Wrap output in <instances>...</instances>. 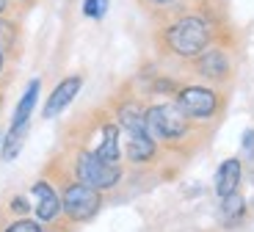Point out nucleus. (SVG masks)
I'll use <instances>...</instances> for the list:
<instances>
[{"instance_id": "f257e3e1", "label": "nucleus", "mask_w": 254, "mask_h": 232, "mask_svg": "<svg viewBox=\"0 0 254 232\" xmlns=\"http://www.w3.org/2000/svg\"><path fill=\"white\" fill-rule=\"evenodd\" d=\"M158 14L155 47L163 58L188 64L210 44L227 42V22L216 0H185Z\"/></svg>"}, {"instance_id": "f03ea898", "label": "nucleus", "mask_w": 254, "mask_h": 232, "mask_svg": "<svg viewBox=\"0 0 254 232\" xmlns=\"http://www.w3.org/2000/svg\"><path fill=\"white\" fill-rule=\"evenodd\" d=\"M146 133L160 144L166 155L188 157L190 152L202 147L207 127L188 119L172 100L163 102H146Z\"/></svg>"}, {"instance_id": "7ed1b4c3", "label": "nucleus", "mask_w": 254, "mask_h": 232, "mask_svg": "<svg viewBox=\"0 0 254 232\" xmlns=\"http://www.w3.org/2000/svg\"><path fill=\"white\" fill-rule=\"evenodd\" d=\"M45 174L56 182L58 194H61L64 221L69 227H83V224H89V221H94L97 216H100L102 205H105V194L89 188V185H83V182H77L69 171L64 169L58 155L47 163Z\"/></svg>"}, {"instance_id": "20e7f679", "label": "nucleus", "mask_w": 254, "mask_h": 232, "mask_svg": "<svg viewBox=\"0 0 254 232\" xmlns=\"http://www.w3.org/2000/svg\"><path fill=\"white\" fill-rule=\"evenodd\" d=\"M66 147H83V150L94 152L97 157L111 160V163H122V157H125V150H122V127L116 125L108 105L91 111L89 122L83 119L75 127V141Z\"/></svg>"}, {"instance_id": "39448f33", "label": "nucleus", "mask_w": 254, "mask_h": 232, "mask_svg": "<svg viewBox=\"0 0 254 232\" xmlns=\"http://www.w3.org/2000/svg\"><path fill=\"white\" fill-rule=\"evenodd\" d=\"M64 169L69 171L77 182L89 185L94 191L102 194H111L122 185L125 180V166L122 163H111V160H102L94 152L83 150V147H64V152H58Z\"/></svg>"}, {"instance_id": "423d86ee", "label": "nucleus", "mask_w": 254, "mask_h": 232, "mask_svg": "<svg viewBox=\"0 0 254 232\" xmlns=\"http://www.w3.org/2000/svg\"><path fill=\"white\" fill-rule=\"evenodd\" d=\"M172 102L196 125H216L227 111V91L207 83H183Z\"/></svg>"}, {"instance_id": "0eeeda50", "label": "nucleus", "mask_w": 254, "mask_h": 232, "mask_svg": "<svg viewBox=\"0 0 254 232\" xmlns=\"http://www.w3.org/2000/svg\"><path fill=\"white\" fill-rule=\"evenodd\" d=\"M185 69L202 77L207 86L227 88L235 77V53H232V47H227V42L210 44L204 53H199L193 61L185 64Z\"/></svg>"}, {"instance_id": "6e6552de", "label": "nucleus", "mask_w": 254, "mask_h": 232, "mask_svg": "<svg viewBox=\"0 0 254 232\" xmlns=\"http://www.w3.org/2000/svg\"><path fill=\"white\" fill-rule=\"evenodd\" d=\"M122 150H125V160L130 166H158L166 157L160 144L149 133H133V136H122Z\"/></svg>"}, {"instance_id": "1a4fd4ad", "label": "nucleus", "mask_w": 254, "mask_h": 232, "mask_svg": "<svg viewBox=\"0 0 254 232\" xmlns=\"http://www.w3.org/2000/svg\"><path fill=\"white\" fill-rule=\"evenodd\" d=\"M80 88H83V75H80V72L61 77V80H58V86L50 91V97L45 100L42 116H45V119H56L58 113H64L66 108L72 105V100L80 94Z\"/></svg>"}, {"instance_id": "9d476101", "label": "nucleus", "mask_w": 254, "mask_h": 232, "mask_svg": "<svg viewBox=\"0 0 254 232\" xmlns=\"http://www.w3.org/2000/svg\"><path fill=\"white\" fill-rule=\"evenodd\" d=\"M241 182H243V160L241 157H227V160H221V166L216 169V180H213V188H216L218 199L241 191Z\"/></svg>"}, {"instance_id": "9b49d317", "label": "nucleus", "mask_w": 254, "mask_h": 232, "mask_svg": "<svg viewBox=\"0 0 254 232\" xmlns=\"http://www.w3.org/2000/svg\"><path fill=\"white\" fill-rule=\"evenodd\" d=\"M39 91H42V80H39V77H33V80L25 86L22 97H19L17 108H14V116H11L8 130H28V127H31V116H33L36 102H39Z\"/></svg>"}, {"instance_id": "f8f14e48", "label": "nucleus", "mask_w": 254, "mask_h": 232, "mask_svg": "<svg viewBox=\"0 0 254 232\" xmlns=\"http://www.w3.org/2000/svg\"><path fill=\"white\" fill-rule=\"evenodd\" d=\"M218 219H221V227H227V230H238L241 224H246V219H249L246 196H243L241 191L224 196L221 205H218Z\"/></svg>"}, {"instance_id": "ddd939ff", "label": "nucleus", "mask_w": 254, "mask_h": 232, "mask_svg": "<svg viewBox=\"0 0 254 232\" xmlns=\"http://www.w3.org/2000/svg\"><path fill=\"white\" fill-rule=\"evenodd\" d=\"M22 50V25L14 14L0 17V53L6 58H17Z\"/></svg>"}, {"instance_id": "4468645a", "label": "nucleus", "mask_w": 254, "mask_h": 232, "mask_svg": "<svg viewBox=\"0 0 254 232\" xmlns=\"http://www.w3.org/2000/svg\"><path fill=\"white\" fill-rule=\"evenodd\" d=\"M25 136H28V130H6V136H3V141H0V157H3L6 163H11L14 157L22 152Z\"/></svg>"}, {"instance_id": "2eb2a0df", "label": "nucleus", "mask_w": 254, "mask_h": 232, "mask_svg": "<svg viewBox=\"0 0 254 232\" xmlns=\"http://www.w3.org/2000/svg\"><path fill=\"white\" fill-rule=\"evenodd\" d=\"M33 213V205L25 194H11L6 199V207H3V219H25V216Z\"/></svg>"}, {"instance_id": "dca6fc26", "label": "nucleus", "mask_w": 254, "mask_h": 232, "mask_svg": "<svg viewBox=\"0 0 254 232\" xmlns=\"http://www.w3.org/2000/svg\"><path fill=\"white\" fill-rule=\"evenodd\" d=\"M0 232H47V227L39 224L31 216H25V219H3L0 221Z\"/></svg>"}, {"instance_id": "f3484780", "label": "nucleus", "mask_w": 254, "mask_h": 232, "mask_svg": "<svg viewBox=\"0 0 254 232\" xmlns=\"http://www.w3.org/2000/svg\"><path fill=\"white\" fill-rule=\"evenodd\" d=\"M83 17L89 19H102L108 14V0H83Z\"/></svg>"}, {"instance_id": "a211bd4d", "label": "nucleus", "mask_w": 254, "mask_h": 232, "mask_svg": "<svg viewBox=\"0 0 254 232\" xmlns=\"http://www.w3.org/2000/svg\"><path fill=\"white\" fill-rule=\"evenodd\" d=\"M144 8H149V11H166V8L177 6V3H185V0H138Z\"/></svg>"}, {"instance_id": "6ab92c4d", "label": "nucleus", "mask_w": 254, "mask_h": 232, "mask_svg": "<svg viewBox=\"0 0 254 232\" xmlns=\"http://www.w3.org/2000/svg\"><path fill=\"white\" fill-rule=\"evenodd\" d=\"M243 150H254V130H246L243 133Z\"/></svg>"}, {"instance_id": "aec40b11", "label": "nucleus", "mask_w": 254, "mask_h": 232, "mask_svg": "<svg viewBox=\"0 0 254 232\" xmlns=\"http://www.w3.org/2000/svg\"><path fill=\"white\" fill-rule=\"evenodd\" d=\"M11 8H14V0H0V17L11 14Z\"/></svg>"}, {"instance_id": "412c9836", "label": "nucleus", "mask_w": 254, "mask_h": 232, "mask_svg": "<svg viewBox=\"0 0 254 232\" xmlns=\"http://www.w3.org/2000/svg\"><path fill=\"white\" fill-rule=\"evenodd\" d=\"M6 61H8V58L3 56V53H0V75H3V72H6Z\"/></svg>"}, {"instance_id": "4be33fe9", "label": "nucleus", "mask_w": 254, "mask_h": 232, "mask_svg": "<svg viewBox=\"0 0 254 232\" xmlns=\"http://www.w3.org/2000/svg\"><path fill=\"white\" fill-rule=\"evenodd\" d=\"M3 97L6 94H3V88H0V111H3Z\"/></svg>"}, {"instance_id": "5701e85b", "label": "nucleus", "mask_w": 254, "mask_h": 232, "mask_svg": "<svg viewBox=\"0 0 254 232\" xmlns=\"http://www.w3.org/2000/svg\"><path fill=\"white\" fill-rule=\"evenodd\" d=\"M22 3H25V6H28V3H31V0H22Z\"/></svg>"}]
</instances>
